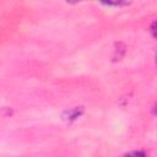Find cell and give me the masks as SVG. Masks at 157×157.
Segmentation results:
<instances>
[{"label": "cell", "mask_w": 157, "mask_h": 157, "mask_svg": "<svg viewBox=\"0 0 157 157\" xmlns=\"http://www.w3.org/2000/svg\"><path fill=\"white\" fill-rule=\"evenodd\" d=\"M153 114L157 117V103L155 104V107H153Z\"/></svg>", "instance_id": "obj_5"}, {"label": "cell", "mask_w": 157, "mask_h": 157, "mask_svg": "<svg viewBox=\"0 0 157 157\" xmlns=\"http://www.w3.org/2000/svg\"><path fill=\"white\" fill-rule=\"evenodd\" d=\"M123 157H147L142 151H131L126 155H124Z\"/></svg>", "instance_id": "obj_2"}, {"label": "cell", "mask_w": 157, "mask_h": 157, "mask_svg": "<svg viewBox=\"0 0 157 157\" xmlns=\"http://www.w3.org/2000/svg\"><path fill=\"white\" fill-rule=\"evenodd\" d=\"M151 32H152V34L157 38V20L152 23V26H151Z\"/></svg>", "instance_id": "obj_3"}, {"label": "cell", "mask_w": 157, "mask_h": 157, "mask_svg": "<svg viewBox=\"0 0 157 157\" xmlns=\"http://www.w3.org/2000/svg\"><path fill=\"white\" fill-rule=\"evenodd\" d=\"M82 113H83L82 107H74V108H70V109L65 110V113L63 114V119L67 120V121H71V120L77 119L78 117H81Z\"/></svg>", "instance_id": "obj_1"}, {"label": "cell", "mask_w": 157, "mask_h": 157, "mask_svg": "<svg viewBox=\"0 0 157 157\" xmlns=\"http://www.w3.org/2000/svg\"><path fill=\"white\" fill-rule=\"evenodd\" d=\"M128 2H107L105 5L108 6H123V5H126Z\"/></svg>", "instance_id": "obj_4"}]
</instances>
